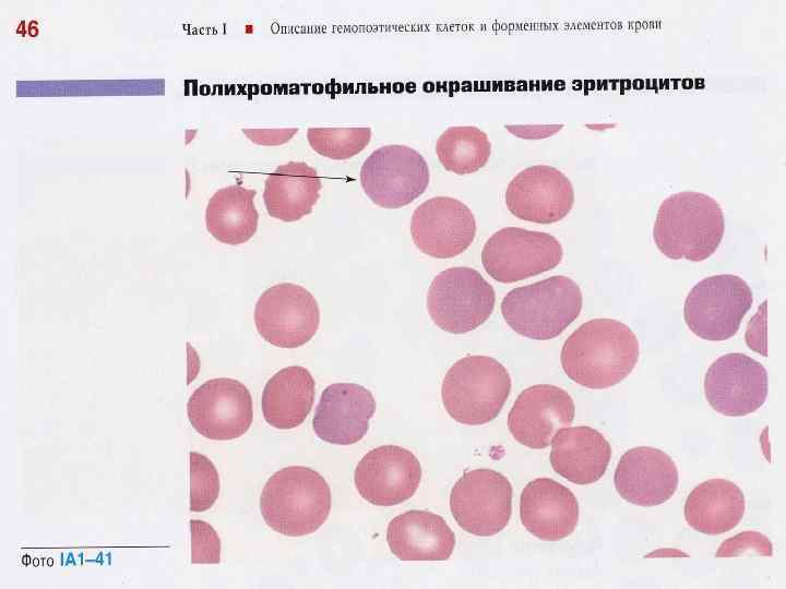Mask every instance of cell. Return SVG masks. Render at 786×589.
<instances>
[{
	"label": "cell",
	"mask_w": 786,
	"mask_h": 589,
	"mask_svg": "<svg viewBox=\"0 0 786 589\" xmlns=\"http://www.w3.org/2000/svg\"><path fill=\"white\" fill-rule=\"evenodd\" d=\"M611 458V446L597 430L586 426H567L552 437L549 455L552 469L575 484H591L606 472Z\"/></svg>",
	"instance_id": "22"
},
{
	"label": "cell",
	"mask_w": 786,
	"mask_h": 589,
	"mask_svg": "<svg viewBox=\"0 0 786 589\" xmlns=\"http://www.w3.org/2000/svg\"><path fill=\"white\" fill-rule=\"evenodd\" d=\"M582 305L579 285L567 276L556 275L509 291L501 302V313L515 333L548 340L579 317Z\"/></svg>",
	"instance_id": "4"
},
{
	"label": "cell",
	"mask_w": 786,
	"mask_h": 589,
	"mask_svg": "<svg viewBox=\"0 0 786 589\" xmlns=\"http://www.w3.org/2000/svg\"><path fill=\"white\" fill-rule=\"evenodd\" d=\"M704 394L718 413L727 417L747 416L757 411L766 399V370L745 353L724 354L707 369Z\"/></svg>",
	"instance_id": "13"
},
{
	"label": "cell",
	"mask_w": 786,
	"mask_h": 589,
	"mask_svg": "<svg viewBox=\"0 0 786 589\" xmlns=\"http://www.w3.org/2000/svg\"><path fill=\"white\" fill-rule=\"evenodd\" d=\"M752 302L751 288L739 276H710L695 284L688 293L684 322L700 338L723 341L737 334Z\"/></svg>",
	"instance_id": "7"
},
{
	"label": "cell",
	"mask_w": 786,
	"mask_h": 589,
	"mask_svg": "<svg viewBox=\"0 0 786 589\" xmlns=\"http://www.w3.org/2000/svg\"><path fill=\"white\" fill-rule=\"evenodd\" d=\"M639 354L638 337L628 325L612 318H594L564 341L560 361L573 382L604 389L623 381L635 368Z\"/></svg>",
	"instance_id": "1"
},
{
	"label": "cell",
	"mask_w": 786,
	"mask_h": 589,
	"mask_svg": "<svg viewBox=\"0 0 786 589\" xmlns=\"http://www.w3.org/2000/svg\"><path fill=\"white\" fill-rule=\"evenodd\" d=\"M678 469L665 452L638 446L620 458L614 476L615 489L627 502L638 506H655L672 497L678 488Z\"/></svg>",
	"instance_id": "18"
},
{
	"label": "cell",
	"mask_w": 786,
	"mask_h": 589,
	"mask_svg": "<svg viewBox=\"0 0 786 589\" xmlns=\"http://www.w3.org/2000/svg\"><path fill=\"white\" fill-rule=\"evenodd\" d=\"M322 188L318 171L305 161H288L271 172L263 200L269 215L290 223L310 214Z\"/></svg>",
	"instance_id": "23"
},
{
	"label": "cell",
	"mask_w": 786,
	"mask_h": 589,
	"mask_svg": "<svg viewBox=\"0 0 786 589\" xmlns=\"http://www.w3.org/2000/svg\"><path fill=\"white\" fill-rule=\"evenodd\" d=\"M254 323L260 336L271 345L297 348L315 335L320 310L306 288L282 283L260 296L254 308Z\"/></svg>",
	"instance_id": "11"
},
{
	"label": "cell",
	"mask_w": 786,
	"mask_h": 589,
	"mask_svg": "<svg viewBox=\"0 0 786 589\" xmlns=\"http://www.w3.org/2000/svg\"><path fill=\"white\" fill-rule=\"evenodd\" d=\"M298 131V128L242 130L250 141L263 146H277L285 144L290 141Z\"/></svg>",
	"instance_id": "33"
},
{
	"label": "cell",
	"mask_w": 786,
	"mask_h": 589,
	"mask_svg": "<svg viewBox=\"0 0 786 589\" xmlns=\"http://www.w3.org/2000/svg\"><path fill=\"white\" fill-rule=\"evenodd\" d=\"M524 528L544 541L570 536L579 522V503L570 489L550 478L528 482L520 497Z\"/></svg>",
	"instance_id": "20"
},
{
	"label": "cell",
	"mask_w": 786,
	"mask_h": 589,
	"mask_svg": "<svg viewBox=\"0 0 786 589\" xmlns=\"http://www.w3.org/2000/svg\"><path fill=\"white\" fill-rule=\"evenodd\" d=\"M574 413L573 399L564 389L537 384L517 396L508 416V428L520 444L541 449L551 444L560 429L571 425Z\"/></svg>",
	"instance_id": "17"
},
{
	"label": "cell",
	"mask_w": 786,
	"mask_h": 589,
	"mask_svg": "<svg viewBox=\"0 0 786 589\" xmlns=\"http://www.w3.org/2000/svg\"><path fill=\"white\" fill-rule=\"evenodd\" d=\"M504 128L520 139L541 140L558 133L563 124H508Z\"/></svg>",
	"instance_id": "34"
},
{
	"label": "cell",
	"mask_w": 786,
	"mask_h": 589,
	"mask_svg": "<svg viewBox=\"0 0 786 589\" xmlns=\"http://www.w3.org/2000/svg\"><path fill=\"white\" fill-rule=\"evenodd\" d=\"M750 552L758 555L772 556L773 544L771 540L758 531H743L723 541L715 553L716 557H734Z\"/></svg>",
	"instance_id": "31"
},
{
	"label": "cell",
	"mask_w": 786,
	"mask_h": 589,
	"mask_svg": "<svg viewBox=\"0 0 786 589\" xmlns=\"http://www.w3.org/2000/svg\"><path fill=\"white\" fill-rule=\"evenodd\" d=\"M504 197L516 218L548 225L568 216L574 204V190L559 169L535 165L521 170L509 182Z\"/></svg>",
	"instance_id": "16"
},
{
	"label": "cell",
	"mask_w": 786,
	"mask_h": 589,
	"mask_svg": "<svg viewBox=\"0 0 786 589\" xmlns=\"http://www.w3.org/2000/svg\"><path fill=\"white\" fill-rule=\"evenodd\" d=\"M191 512H204L213 506L219 494V476L213 462L204 455L190 452Z\"/></svg>",
	"instance_id": "29"
},
{
	"label": "cell",
	"mask_w": 786,
	"mask_h": 589,
	"mask_svg": "<svg viewBox=\"0 0 786 589\" xmlns=\"http://www.w3.org/2000/svg\"><path fill=\"white\" fill-rule=\"evenodd\" d=\"M510 392L511 377L498 360L466 356L445 373L441 398L452 419L465 425H479L498 417Z\"/></svg>",
	"instance_id": "5"
},
{
	"label": "cell",
	"mask_w": 786,
	"mask_h": 589,
	"mask_svg": "<svg viewBox=\"0 0 786 589\" xmlns=\"http://www.w3.org/2000/svg\"><path fill=\"white\" fill-rule=\"evenodd\" d=\"M429 179V167L422 155L406 145L381 146L360 168L364 192L384 208L410 204L426 191Z\"/></svg>",
	"instance_id": "8"
},
{
	"label": "cell",
	"mask_w": 786,
	"mask_h": 589,
	"mask_svg": "<svg viewBox=\"0 0 786 589\" xmlns=\"http://www.w3.org/2000/svg\"><path fill=\"white\" fill-rule=\"evenodd\" d=\"M376 406L373 395L362 385L331 384L321 394L312 420L313 431L326 443H357L367 434Z\"/></svg>",
	"instance_id": "19"
},
{
	"label": "cell",
	"mask_w": 786,
	"mask_h": 589,
	"mask_svg": "<svg viewBox=\"0 0 786 589\" xmlns=\"http://www.w3.org/2000/svg\"><path fill=\"white\" fill-rule=\"evenodd\" d=\"M745 510L741 489L729 480L714 478L690 492L684 503V519L695 531L715 536L737 527Z\"/></svg>",
	"instance_id": "24"
},
{
	"label": "cell",
	"mask_w": 786,
	"mask_h": 589,
	"mask_svg": "<svg viewBox=\"0 0 786 589\" xmlns=\"http://www.w3.org/2000/svg\"><path fill=\"white\" fill-rule=\"evenodd\" d=\"M420 479L419 460L410 450L397 445H383L368 452L354 474L360 496L378 506H393L410 498Z\"/></svg>",
	"instance_id": "15"
},
{
	"label": "cell",
	"mask_w": 786,
	"mask_h": 589,
	"mask_svg": "<svg viewBox=\"0 0 786 589\" xmlns=\"http://www.w3.org/2000/svg\"><path fill=\"white\" fill-rule=\"evenodd\" d=\"M187 414L192 428L206 438H238L252 423L251 394L235 378H212L191 394Z\"/></svg>",
	"instance_id": "12"
},
{
	"label": "cell",
	"mask_w": 786,
	"mask_h": 589,
	"mask_svg": "<svg viewBox=\"0 0 786 589\" xmlns=\"http://www.w3.org/2000/svg\"><path fill=\"white\" fill-rule=\"evenodd\" d=\"M436 153L445 170L467 175L487 164L491 144L487 133L477 127H450L438 137Z\"/></svg>",
	"instance_id": "27"
},
{
	"label": "cell",
	"mask_w": 786,
	"mask_h": 589,
	"mask_svg": "<svg viewBox=\"0 0 786 589\" xmlns=\"http://www.w3.org/2000/svg\"><path fill=\"white\" fill-rule=\"evenodd\" d=\"M724 231V213L716 200L705 193L682 191L660 203L653 239L668 259L701 262L715 253Z\"/></svg>",
	"instance_id": "2"
},
{
	"label": "cell",
	"mask_w": 786,
	"mask_h": 589,
	"mask_svg": "<svg viewBox=\"0 0 786 589\" xmlns=\"http://www.w3.org/2000/svg\"><path fill=\"white\" fill-rule=\"evenodd\" d=\"M260 509L265 524L274 531L289 537L310 534L330 514V486L315 470L288 466L265 483Z\"/></svg>",
	"instance_id": "3"
},
{
	"label": "cell",
	"mask_w": 786,
	"mask_h": 589,
	"mask_svg": "<svg viewBox=\"0 0 786 589\" xmlns=\"http://www.w3.org/2000/svg\"><path fill=\"white\" fill-rule=\"evenodd\" d=\"M450 509L468 533L490 537L503 530L512 514V485L491 469L466 471L453 485Z\"/></svg>",
	"instance_id": "10"
},
{
	"label": "cell",
	"mask_w": 786,
	"mask_h": 589,
	"mask_svg": "<svg viewBox=\"0 0 786 589\" xmlns=\"http://www.w3.org/2000/svg\"><path fill=\"white\" fill-rule=\"evenodd\" d=\"M766 300L759 306L757 313L750 320L746 330V342L748 347L766 357Z\"/></svg>",
	"instance_id": "32"
},
{
	"label": "cell",
	"mask_w": 786,
	"mask_h": 589,
	"mask_svg": "<svg viewBox=\"0 0 786 589\" xmlns=\"http://www.w3.org/2000/svg\"><path fill=\"white\" fill-rule=\"evenodd\" d=\"M191 563L218 564L221 540L215 529L203 520H190Z\"/></svg>",
	"instance_id": "30"
},
{
	"label": "cell",
	"mask_w": 786,
	"mask_h": 589,
	"mask_svg": "<svg viewBox=\"0 0 786 589\" xmlns=\"http://www.w3.org/2000/svg\"><path fill=\"white\" fill-rule=\"evenodd\" d=\"M307 139L319 155L334 160H345L359 154L371 140L368 127L309 128Z\"/></svg>",
	"instance_id": "28"
},
{
	"label": "cell",
	"mask_w": 786,
	"mask_h": 589,
	"mask_svg": "<svg viewBox=\"0 0 786 589\" xmlns=\"http://www.w3.org/2000/svg\"><path fill=\"white\" fill-rule=\"evenodd\" d=\"M409 229L419 251L436 259H451L473 243L476 220L467 205L457 199L434 196L414 211Z\"/></svg>",
	"instance_id": "14"
},
{
	"label": "cell",
	"mask_w": 786,
	"mask_h": 589,
	"mask_svg": "<svg viewBox=\"0 0 786 589\" xmlns=\"http://www.w3.org/2000/svg\"><path fill=\"white\" fill-rule=\"evenodd\" d=\"M386 541L401 561H446L455 546L454 532L445 520L419 509L394 517L388 526Z\"/></svg>",
	"instance_id": "21"
},
{
	"label": "cell",
	"mask_w": 786,
	"mask_h": 589,
	"mask_svg": "<svg viewBox=\"0 0 786 589\" xmlns=\"http://www.w3.org/2000/svg\"><path fill=\"white\" fill-rule=\"evenodd\" d=\"M496 302L492 286L474 268L450 267L431 281L427 310L433 323L451 334L476 329L491 315Z\"/></svg>",
	"instance_id": "6"
},
{
	"label": "cell",
	"mask_w": 786,
	"mask_h": 589,
	"mask_svg": "<svg viewBox=\"0 0 786 589\" xmlns=\"http://www.w3.org/2000/svg\"><path fill=\"white\" fill-rule=\"evenodd\" d=\"M315 382L303 366L279 370L265 384L261 407L264 420L276 429L300 425L311 411Z\"/></svg>",
	"instance_id": "25"
},
{
	"label": "cell",
	"mask_w": 786,
	"mask_h": 589,
	"mask_svg": "<svg viewBox=\"0 0 786 589\" xmlns=\"http://www.w3.org/2000/svg\"><path fill=\"white\" fill-rule=\"evenodd\" d=\"M562 256L561 243L550 233L505 227L486 241L481 263L495 280L511 284L555 268Z\"/></svg>",
	"instance_id": "9"
},
{
	"label": "cell",
	"mask_w": 786,
	"mask_h": 589,
	"mask_svg": "<svg viewBox=\"0 0 786 589\" xmlns=\"http://www.w3.org/2000/svg\"><path fill=\"white\" fill-rule=\"evenodd\" d=\"M255 190L239 184L216 191L205 211L207 231L219 242L238 245L250 240L258 229Z\"/></svg>",
	"instance_id": "26"
}]
</instances>
